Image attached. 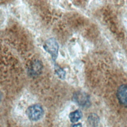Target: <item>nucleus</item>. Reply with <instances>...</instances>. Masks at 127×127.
Instances as JSON below:
<instances>
[{
  "label": "nucleus",
  "mask_w": 127,
  "mask_h": 127,
  "mask_svg": "<svg viewBox=\"0 0 127 127\" xmlns=\"http://www.w3.org/2000/svg\"><path fill=\"white\" fill-rule=\"evenodd\" d=\"M99 118L98 117L95 115V114H92L90 116H89L88 119V123L92 127H96L98 123H99Z\"/></svg>",
  "instance_id": "obj_7"
},
{
  "label": "nucleus",
  "mask_w": 127,
  "mask_h": 127,
  "mask_svg": "<svg viewBox=\"0 0 127 127\" xmlns=\"http://www.w3.org/2000/svg\"><path fill=\"white\" fill-rule=\"evenodd\" d=\"M44 47L55 60L57 57L59 49V45L56 40L54 38L49 39L45 42Z\"/></svg>",
  "instance_id": "obj_2"
},
{
  "label": "nucleus",
  "mask_w": 127,
  "mask_h": 127,
  "mask_svg": "<svg viewBox=\"0 0 127 127\" xmlns=\"http://www.w3.org/2000/svg\"><path fill=\"white\" fill-rule=\"evenodd\" d=\"M82 113L79 110H75L69 115V118L72 123H76L81 119Z\"/></svg>",
  "instance_id": "obj_6"
},
{
  "label": "nucleus",
  "mask_w": 127,
  "mask_h": 127,
  "mask_svg": "<svg viewBox=\"0 0 127 127\" xmlns=\"http://www.w3.org/2000/svg\"><path fill=\"white\" fill-rule=\"evenodd\" d=\"M73 99L77 104L82 106H88L90 103L88 95L83 92H76L73 95Z\"/></svg>",
  "instance_id": "obj_4"
},
{
  "label": "nucleus",
  "mask_w": 127,
  "mask_h": 127,
  "mask_svg": "<svg viewBox=\"0 0 127 127\" xmlns=\"http://www.w3.org/2000/svg\"><path fill=\"white\" fill-rule=\"evenodd\" d=\"M117 97L119 102L127 107V84L121 85L117 91Z\"/></svg>",
  "instance_id": "obj_3"
},
{
  "label": "nucleus",
  "mask_w": 127,
  "mask_h": 127,
  "mask_svg": "<svg viewBox=\"0 0 127 127\" xmlns=\"http://www.w3.org/2000/svg\"><path fill=\"white\" fill-rule=\"evenodd\" d=\"M71 127H82V125L80 123H78L73 125Z\"/></svg>",
  "instance_id": "obj_9"
},
{
  "label": "nucleus",
  "mask_w": 127,
  "mask_h": 127,
  "mask_svg": "<svg viewBox=\"0 0 127 127\" xmlns=\"http://www.w3.org/2000/svg\"><path fill=\"white\" fill-rule=\"evenodd\" d=\"M44 111L42 107L38 105H33L27 109L26 114L29 119L33 121H36L40 120L43 116Z\"/></svg>",
  "instance_id": "obj_1"
},
{
  "label": "nucleus",
  "mask_w": 127,
  "mask_h": 127,
  "mask_svg": "<svg viewBox=\"0 0 127 127\" xmlns=\"http://www.w3.org/2000/svg\"><path fill=\"white\" fill-rule=\"evenodd\" d=\"M42 69V64L39 61L34 62L31 65L30 69L31 73L33 75L37 74Z\"/></svg>",
  "instance_id": "obj_5"
},
{
  "label": "nucleus",
  "mask_w": 127,
  "mask_h": 127,
  "mask_svg": "<svg viewBox=\"0 0 127 127\" xmlns=\"http://www.w3.org/2000/svg\"><path fill=\"white\" fill-rule=\"evenodd\" d=\"M56 71L57 74L60 78H63L64 77L65 72L64 70H62V69H61L57 66V67H56Z\"/></svg>",
  "instance_id": "obj_8"
},
{
  "label": "nucleus",
  "mask_w": 127,
  "mask_h": 127,
  "mask_svg": "<svg viewBox=\"0 0 127 127\" xmlns=\"http://www.w3.org/2000/svg\"><path fill=\"white\" fill-rule=\"evenodd\" d=\"M0 98H1V95H0Z\"/></svg>",
  "instance_id": "obj_10"
}]
</instances>
